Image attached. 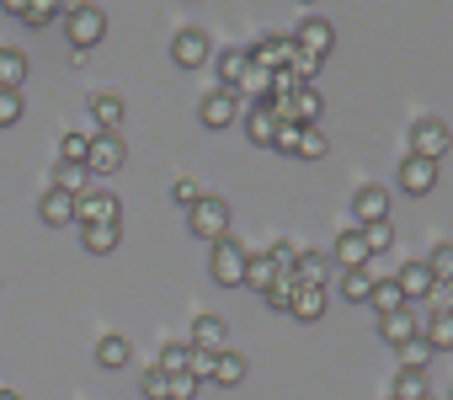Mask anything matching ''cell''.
<instances>
[{
  "instance_id": "cell-1",
  "label": "cell",
  "mask_w": 453,
  "mask_h": 400,
  "mask_svg": "<svg viewBox=\"0 0 453 400\" xmlns=\"http://www.w3.org/2000/svg\"><path fill=\"white\" fill-rule=\"evenodd\" d=\"M65 38H70V49H96L102 38H107V12L102 6H91V0H75V6H65Z\"/></svg>"
},
{
  "instance_id": "cell-2",
  "label": "cell",
  "mask_w": 453,
  "mask_h": 400,
  "mask_svg": "<svg viewBox=\"0 0 453 400\" xmlns=\"http://www.w3.org/2000/svg\"><path fill=\"white\" fill-rule=\"evenodd\" d=\"M187 230L203 241V246H213V241H224V235H235L230 230V204H224V197H197V204L187 209Z\"/></svg>"
},
{
  "instance_id": "cell-3",
  "label": "cell",
  "mask_w": 453,
  "mask_h": 400,
  "mask_svg": "<svg viewBox=\"0 0 453 400\" xmlns=\"http://www.w3.org/2000/svg\"><path fill=\"white\" fill-rule=\"evenodd\" d=\"M75 225H123V197L107 187H86L75 197Z\"/></svg>"
},
{
  "instance_id": "cell-4",
  "label": "cell",
  "mask_w": 453,
  "mask_h": 400,
  "mask_svg": "<svg viewBox=\"0 0 453 400\" xmlns=\"http://www.w3.org/2000/svg\"><path fill=\"white\" fill-rule=\"evenodd\" d=\"M208 278H213L219 288H241V278H246V246H241L235 235L213 241V262H208Z\"/></svg>"
},
{
  "instance_id": "cell-5",
  "label": "cell",
  "mask_w": 453,
  "mask_h": 400,
  "mask_svg": "<svg viewBox=\"0 0 453 400\" xmlns=\"http://www.w3.org/2000/svg\"><path fill=\"white\" fill-rule=\"evenodd\" d=\"M123 160H128L123 134H91V144H86V171H91V176H112V171H123Z\"/></svg>"
},
{
  "instance_id": "cell-6",
  "label": "cell",
  "mask_w": 453,
  "mask_h": 400,
  "mask_svg": "<svg viewBox=\"0 0 453 400\" xmlns=\"http://www.w3.org/2000/svg\"><path fill=\"white\" fill-rule=\"evenodd\" d=\"M448 144H453L448 123H442V118H421V123L411 128V150H405V155H421V160H442V155H448Z\"/></svg>"
},
{
  "instance_id": "cell-7",
  "label": "cell",
  "mask_w": 453,
  "mask_h": 400,
  "mask_svg": "<svg viewBox=\"0 0 453 400\" xmlns=\"http://www.w3.org/2000/svg\"><path fill=\"white\" fill-rule=\"evenodd\" d=\"M197 118H203L208 128H230V123H241V96L224 91V86H213V91L197 102Z\"/></svg>"
},
{
  "instance_id": "cell-8",
  "label": "cell",
  "mask_w": 453,
  "mask_h": 400,
  "mask_svg": "<svg viewBox=\"0 0 453 400\" xmlns=\"http://www.w3.org/2000/svg\"><path fill=\"white\" fill-rule=\"evenodd\" d=\"M208 33L203 27H181L176 38H171V59L181 65V70H197V65H208Z\"/></svg>"
},
{
  "instance_id": "cell-9",
  "label": "cell",
  "mask_w": 453,
  "mask_h": 400,
  "mask_svg": "<svg viewBox=\"0 0 453 400\" xmlns=\"http://www.w3.org/2000/svg\"><path fill=\"white\" fill-rule=\"evenodd\" d=\"M294 43H299L304 54H315V59H326V54L336 49V27H331L326 17H304V22H299V33H294Z\"/></svg>"
},
{
  "instance_id": "cell-10",
  "label": "cell",
  "mask_w": 453,
  "mask_h": 400,
  "mask_svg": "<svg viewBox=\"0 0 453 400\" xmlns=\"http://www.w3.org/2000/svg\"><path fill=\"white\" fill-rule=\"evenodd\" d=\"M432 187H437V160L405 155V160H400V192H411V197H426Z\"/></svg>"
},
{
  "instance_id": "cell-11",
  "label": "cell",
  "mask_w": 453,
  "mask_h": 400,
  "mask_svg": "<svg viewBox=\"0 0 453 400\" xmlns=\"http://www.w3.org/2000/svg\"><path fill=\"white\" fill-rule=\"evenodd\" d=\"M294 283L299 288H331V257L326 251H299L294 257Z\"/></svg>"
},
{
  "instance_id": "cell-12",
  "label": "cell",
  "mask_w": 453,
  "mask_h": 400,
  "mask_svg": "<svg viewBox=\"0 0 453 400\" xmlns=\"http://www.w3.org/2000/svg\"><path fill=\"white\" fill-rule=\"evenodd\" d=\"M288 59H294V38H278V33H267V38L251 49V65L267 70V75H273V70H288Z\"/></svg>"
},
{
  "instance_id": "cell-13",
  "label": "cell",
  "mask_w": 453,
  "mask_h": 400,
  "mask_svg": "<svg viewBox=\"0 0 453 400\" xmlns=\"http://www.w3.org/2000/svg\"><path fill=\"white\" fill-rule=\"evenodd\" d=\"M395 288L405 294V304H421V299H426V294L437 288V278L426 273V262H405V267L395 273Z\"/></svg>"
},
{
  "instance_id": "cell-14",
  "label": "cell",
  "mask_w": 453,
  "mask_h": 400,
  "mask_svg": "<svg viewBox=\"0 0 453 400\" xmlns=\"http://www.w3.org/2000/svg\"><path fill=\"white\" fill-rule=\"evenodd\" d=\"M352 219H357V225H368V219H389V192H384L379 181L357 187V197H352Z\"/></svg>"
},
{
  "instance_id": "cell-15",
  "label": "cell",
  "mask_w": 453,
  "mask_h": 400,
  "mask_svg": "<svg viewBox=\"0 0 453 400\" xmlns=\"http://www.w3.org/2000/svg\"><path fill=\"white\" fill-rule=\"evenodd\" d=\"M91 118H96V128H102V134H118V128H123V118H128V107H123V96H118V91H96V96H91Z\"/></svg>"
},
{
  "instance_id": "cell-16",
  "label": "cell",
  "mask_w": 453,
  "mask_h": 400,
  "mask_svg": "<svg viewBox=\"0 0 453 400\" xmlns=\"http://www.w3.org/2000/svg\"><path fill=\"white\" fill-rule=\"evenodd\" d=\"M187 347H203V352L230 347V326H224L219 315H197V320H192V342H187Z\"/></svg>"
},
{
  "instance_id": "cell-17",
  "label": "cell",
  "mask_w": 453,
  "mask_h": 400,
  "mask_svg": "<svg viewBox=\"0 0 453 400\" xmlns=\"http://www.w3.org/2000/svg\"><path fill=\"white\" fill-rule=\"evenodd\" d=\"M38 219H43V225H54V230H59V225H70V219H75V197H70V192H59V187H49V192L38 197Z\"/></svg>"
},
{
  "instance_id": "cell-18",
  "label": "cell",
  "mask_w": 453,
  "mask_h": 400,
  "mask_svg": "<svg viewBox=\"0 0 453 400\" xmlns=\"http://www.w3.org/2000/svg\"><path fill=\"white\" fill-rule=\"evenodd\" d=\"M379 331H384V342H389V347H400V342L421 336V320H416V310L405 304V310H389V315L379 320Z\"/></svg>"
},
{
  "instance_id": "cell-19",
  "label": "cell",
  "mask_w": 453,
  "mask_h": 400,
  "mask_svg": "<svg viewBox=\"0 0 453 400\" xmlns=\"http://www.w3.org/2000/svg\"><path fill=\"white\" fill-rule=\"evenodd\" d=\"M27 49H0V91H22L27 86Z\"/></svg>"
},
{
  "instance_id": "cell-20",
  "label": "cell",
  "mask_w": 453,
  "mask_h": 400,
  "mask_svg": "<svg viewBox=\"0 0 453 400\" xmlns=\"http://www.w3.org/2000/svg\"><path fill=\"white\" fill-rule=\"evenodd\" d=\"M213 65H219V86H224V91H235V86H241V75L251 70V49H224Z\"/></svg>"
},
{
  "instance_id": "cell-21",
  "label": "cell",
  "mask_w": 453,
  "mask_h": 400,
  "mask_svg": "<svg viewBox=\"0 0 453 400\" xmlns=\"http://www.w3.org/2000/svg\"><path fill=\"white\" fill-rule=\"evenodd\" d=\"M241 128H246V139H251V144H262V150H267V144H273V128H278V118H273L262 102H251V107H246V118H241Z\"/></svg>"
},
{
  "instance_id": "cell-22",
  "label": "cell",
  "mask_w": 453,
  "mask_h": 400,
  "mask_svg": "<svg viewBox=\"0 0 453 400\" xmlns=\"http://www.w3.org/2000/svg\"><path fill=\"white\" fill-rule=\"evenodd\" d=\"M118 241H123V225H81V246H86L91 257L118 251Z\"/></svg>"
},
{
  "instance_id": "cell-23",
  "label": "cell",
  "mask_w": 453,
  "mask_h": 400,
  "mask_svg": "<svg viewBox=\"0 0 453 400\" xmlns=\"http://www.w3.org/2000/svg\"><path fill=\"white\" fill-rule=\"evenodd\" d=\"M357 241H363V251H368V262H373V257H384V251L395 246V225H389V219H368V225H357Z\"/></svg>"
},
{
  "instance_id": "cell-24",
  "label": "cell",
  "mask_w": 453,
  "mask_h": 400,
  "mask_svg": "<svg viewBox=\"0 0 453 400\" xmlns=\"http://www.w3.org/2000/svg\"><path fill=\"white\" fill-rule=\"evenodd\" d=\"M363 304H368V310L384 320L389 310H405V294L395 288V278H373V288H368V299H363Z\"/></svg>"
},
{
  "instance_id": "cell-25",
  "label": "cell",
  "mask_w": 453,
  "mask_h": 400,
  "mask_svg": "<svg viewBox=\"0 0 453 400\" xmlns=\"http://www.w3.org/2000/svg\"><path fill=\"white\" fill-rule=\"evenodd\" d=\"M326 299H331V288H294L288 315H294V320H320V315H326Z\"/></svg>"
},
{
  "instance_id": "cell-26",
  "label": "cell",
  "mask_w": 453,
  "mask_h": 400,
  "mask_svg": "<svg viewBox=\"0 0 453 400\" xmlns=\"http://www.w3.org/2000/svg\"><path fill=\"white\" fill-rule=\"evenodd\" d=\"M246 368H251V363H246L235 347H219V352H213V384H241Z\"/></svg>"
},
{
  "instance_id": "cell-27",
  "label": "cell",
  "mask_w": 453,
  "mask_h": 400,
  "mask_svg": "<svg viewBox=\"0 0 453 400\" xmlns=\"http://www.w3.org/2000/svg\"><path fill=\"white\" fill-rule=\"evenodd\" d=\"M288 118H294L299 128L320 123V91H315V86H299V91L288 96Z\"/></svg>"
},
{
  "instance_id": "cell-28",
  "label": "cell",
  "mask_w": 453,
  "mask_h": 400,
  "mask_svg": "<svg viewBox=\"0 0 453 400\" xmlns=\"http://www.w3.org/2000/svg\"><path fill=\"white\" fill-rule=\"evenodd\" d=\"M246 288H257V294H267L273 283H278V267L267 262V251H246V278H241Z\"/></svg>"
},
{
  "instance_id": "cell-29",
  "label": "cell",
  "mask_w": 453,
  "mask_h": 400,
  "mask_svg": "<svg viewBox=\"0 0 453 400\" xmlns=\"http://www.w3.org/2000/svg\"><path fill=\"white\" fill-rule=\"evenodd\" d=\"M331 262H336V267H368V251H363L357 230H342V235H336V246H331Z\"/></svg>"
},
{
  "instance_id": "cell-30",
  "label": "cell",
  "mask_w": 453,
  "mask_h": 400,
  "mask_svg": "<svg viewBox=\"0 0 453 400\" xmlns=\"http://www.w3.org/2000/svg\"><path fill=\"white\" fill-rule=\"evenodd\" d=\"M336 288H342V299H352V304H363V299H368V288H373V267H342V278H336Z\"/></svg>"
},
{
  "instance_id": "cell-31",
  "label": "cell",
  "mask_w": 453,
  "mask_h": 400,
  "mask_svg": "<svg viewBox=\"0 0 453 400\" xmlns=\"http://www.w3.org/2000/svg\"><path fill=\"white\" fill-rule=\"evenodd\" d=\"M421 342H426L432 352H448V347H453V315H448V310H432V320H426Z\"/></svg>"
},
{
  "instance_id": "cell-32",
  "label": "cell",
  "mask_w": 453,
  "mask_h": 400,
  "mask_svg": "<svg viewBox=\"0 0 453 400\" xmlns=\"http://www.w3.org/2000/svg\"><path fill=\"white\" fill-rule=\"evenodd\" d=\"M128 358H134V347H128L123 336H102V342H96V363H102L107 373H118V368H128Z\"/></svg>"
},
{
  "instance_id": "cell-33",
  "label": "cell",
  "mask_w": 453,
  "mask_h": 400,
  "mask_svg": "<svg viewBox=\"0 0 453 400\" xmlns=\"http://www.w3.org/2000/svg\"><path fill=\"white\" fill-rule=\"evenodd\" d=\"M54 187H59V192H70V197H81V192L91 187V171H86V165L59 160V165H54Z\"/></svg>"
},
{
  "instance_id": "cell-34",
  "label": "cell",
  "mask_w": 453,
  "mask_h": 400,
  "mask_svg": "<svg viewBox=\"0 0 453 400\" xmlns=\"http://www.w3.org/2000/svg\"><path fill=\"white\" fill-rule=\"evenodd\" d=\"M426 395H432V384H426L421 368H400L395 373V400H426Z\"/></svg>"
},
{
  "instance_id": "cell-35",
  "label": "cell",
  "mask_w": 453,
  "mask_h": 400,
  "mask_svg": "<svg viewBox=\"0 0 453 400\" xmlns=\"http://www.w3.org/2000/svg\"><path fill=\"white\" fill-rule=\"evenodd\" d=\"M326 150H331V134H326L320 123H310V128H299V150H294L299 160H320Z\"/></svg>"
},
{
  "instance_id": "cell-36",
  "label": "cell",
  "mask_w": 453,
  "mask_h": 400,
  "mask_svg": "<svg viewBox=\"0 0 453 400\" xmlns=\"http://www.w3.org/2000/svg\"><path fill=\"white\" fill-rule=\"evenodd\" d=\"M70 0H27V27H54Z\"/></svg>"
},
{
  "instance_id": "cell-37",
  "label": "cell",
  "mask_w": 453,
  "mask_h": 400,
  "mask_svg": "<svg viewBox=\"0 0 453 400\" xmlns=\"http://www.w3.org/2000/svg\"><path fill=\"white\" fill-rule=\"evenodd\" d=\"M395 358H400V368H421V373H426V363H432L437 352H432L421 336H411V342H400V347H395Z\"/></svg>"
},
{
  "instance_id": "cell-38",
  "label": "cell",
  "mask_w": 453,
  "mask_h": 400,
  "mask_svg": "<svg viewBox=\"0 0 453 400\" xmlns=\"http://www.w3.org/2000/svg\"><path fill=\"white\" fill-rule=\"evenodd\" d=\"M241 91H246V96H251V102H262V96H273V75H267V70H257V65H251V70H246V75H241V86H235V96H241Z\"/></svg>"
},
{
  "instance_id": "cell-39",
  "label": "cell",
  "mask_w": 453,
  "mask_h": 400,
  "mask_svg": "<svg viewBox=\"0 0 453 400\" xmlns=\"http://www.w3.org/2000/svg\"><path fill=\"white\" fill-rule=\"evenodd\" d=\"M187 352H192L187 342H165L160 358H155V368H160V373H187Z\"/></svg>"
},
{
  "instance_id": "cell-40",
  "label": "cell",
  "mask_w": 453,
  "mask_h": 400,
  "mask_svg": "<svg viewBox=\"0 0 453 400\" xmlns=\"http://www.w3.org/2000/svg\"><path fill=\"white\" fill-rule=\"evenodd\" d=\"M326 59H315V54H304L299 43H294V59H288V70H294V81L299 86H315V70H320Z\"/></svg>"
},
{
  "instance_id": "cell-41",
  "label": "cell",
  "mask_w": 453,
  "mask_h": 400,
  "mask_svg": "<svg viewBox=\"0 0 453 400\" xmlns=\"http://www.w3.org/2000/svg\"><path fill=\"white\" fill-rule=\"evenodd\" d=\"M22 112H27V96L22 91H0V128L22 123Z\"/></svg>"
},
{
  "instance_id": "cell-42",
  "label": "cell",
  "mask_w": 453,
  "mask_h": 400,
  "mask_svg": "<svg viewBox=\"0 0 453 400\" xmlns=\"http://www.w3.org/2000/svg\"><path fill=\"white\" fill-rule=\"evenodd\" d=\"M426 273H432L437 283H448V273H453V246H448V241H437V246H432V257H426Z\"/></svg>"
},
{
  "instance_id": "cell-43",
  "label": "cell",
  "mask_w": 453,
  "mask_h": 400,
  "mask_svg": "<svg viewBox=\"0 0 453 400\" xmlns=\"http://www.w3.org/2000/svg\"><path fill=\"white\" fill-rule=\"evenodd\" d=\"M86 144H91V134H65V139H59V160L86 165Z\"/></svg>"
},
{
  "instance_id": "cell-44",
  "label": "cell",
  "mask_w": 453,
  "mask_h": 400,
  "mask_svg": "<svg viewBox=\"0 0 453 400\" xmlns=\"http://www.w3.org/2000/svg\"><path fill=\"white\" fill-rule=\"evenodd\" d=\"M187 373H192L197 384H213V352H203V347H192V352H187Z\"/></svg>"
},
{
  "instance_id": "cell-45",
  "label": "cell",
  "mask_w": 453,
  "mask_h": 400,
  "mask_svg": "<svg viewBox=\"0 0 453 400\" xmlns=\"http://www.w3.org/2000/svg\"><path fill=\"white\" fill-rule=\"evenodd\" d=\"M294 257H299L294 241H273V246H267V262H273L278 273H294Z\"/></svg>"
},
{
  "instance_id": "cell-46",
  "label": "cell",
  "mask_w": 453,
  "mask_h": 400,
  "mask_svg": "<svg viewBox=\"0 0 453 400\" xmlns=\"http://www.w3.org/2000/svg\"><path fill=\"white\" fill-rule=\"evenodd\" d=\"M165 389H171V379H165L160 368H144V379H139V395H144V400H165Z\"/></svg>"
},
{
  "instance_id": "cell-47",
  "label": "cell",
  "mask_w": 453,
  "mask_h": 400,
  "mask_svg": "<svg viewBox=\"0 0 453 400\" xmlns=\"http://www.w3.org/2000/svg\"><path fill=\"white\" fill-rule=\"evenodd\" d=\"M165 379H171V389H165V400H197V389H203V384H197L192 373H165Z\"/></svg>"
},
{
  "instance_id": "cell-48",
  "label": "cell",
  "mask_w": 453,
  "mask_h": 400,
  "mask_svg": "<svg viewBox=\"0 0 453 400\" xmlns=\"http://www.w3.org/2000/svg\"><path fill=\"white\" fill-rule=\"evenodd\" d=\"M267 150H283V155H294V150H299V123H278Z\"/></svg>"
},
{
  "instance_id": "cell-49",
  "label": "cell",
  "mask_w": 453,
  "mask_h": 400,
  "mask_svg": "<svg viewBox=\"0 0 453 400\" xmlns=\"http://www.w3.org/2000/svg\"><path fill=\"white\" fill-rule=\"evenodd\" d=\"M171 197H176L181 209H192V204H197L203 192H197V181H192V176H176V181H171Z\"/></svg>"
},
{
  "instance_id": "cell-50",
  "label": "cell",
  "mask_w": 453,
  "mask_h": 400,
  "mask_svg": "<svg viewBox=\"0 0 453 400\" xmlns=\"http://www.w3.org/2000/svg\"><path fill=\"white\" fill-rule=\"evenodd\" d=\"M294 91H299L294 70H273V96H294Z\"/></svg>"
},
{
  "instance_id": "cell-51",
  "label": "cell",
  "mask_w": 453,
  "mask_h": 400,
  "mask_svg": "<svg viewBox=\"0 0 453 400\" xmlns=\"http://www.w3.org/2000/svg\"><path fill=\"white\" fill-rule=\"evenodd\" d=\"M6 6V17H27V0H0Z\"/></svg>"
},
{
  "instance_id": "cell-52",
  "label": "cell",
  "mask_w": 453,
  "mask_h": 400,
  "mask_svg": "<svg viewBox=\"0 0 453 400\" xmlns=\"http://www.w3.org/2000/svg\"><path fill=\"white\" fill-rule=\"evenodd\" d=\"M0 400H22V395H17V389H0Z\"/></svg>"
},
{
  "instance_id": "cell-53",
  "label": "cell",
  "mask_w": 453,
  "mask_h": 400,
  "mask_svg": "<svg viewBox=\"0 0 453 400\" xmlns=\"http://www.w3.org/2000/svg\"><path fill=\"white\" fill-rule=\"evenodd\" d=\"M304 6H310V0H304Z\"/></svg>"
},
{
  "instance_id": "cell-54",
  "label": "cell",
  "mask_w": 453,
  "mask_h": 400,
  "mask_svg": "<svg viewBox=\"0 0 453 400\" xmlns=\"http://www.w3.org/2000/svg\"><path fill=\"white\" fill-rule=\"evenodd\" d=\"M426 400H432V395H426Z\"/></svg>"
},
{
  "instance_id": "cell-55",
  "label": "cell",
  "mask_w": 453,
  "mask_h": 400,
  "mask_svg": "<svg viewBox=\"0 0 453 400\" xmlns=\"http://www.w3.org/2000/svg\"><path fill=\"white\" fill-rule=\"evenodd\" d=\"M389 400H395V395H389Z\"/></svg>"
}]
</instances>
